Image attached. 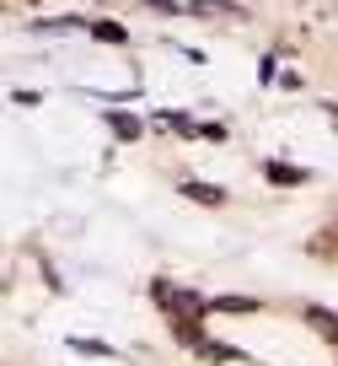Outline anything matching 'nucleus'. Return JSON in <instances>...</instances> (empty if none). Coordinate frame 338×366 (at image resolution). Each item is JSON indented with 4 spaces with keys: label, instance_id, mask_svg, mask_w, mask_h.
<instances>
[{
    "label": "nucleus",
    "instance_id": "obj_5",
    "mask_svg": "<svg viewBox=\"0 0 338 366\" xmlns=\"http://www.w3.org/2000/svg\"><path fill=\"white\" fill-rule=\"evenodd\" d=\"M252 307H258L252 297H220L215 302V312H252Z\"/></svg>",
    "mask_w": 338,
    "mask_h": 366
},
{
    "label": "nucleus",
    "instance_id": "obj_7",
    "mask_svg": "<svg viewBox=\"0 0 338 366\" xmlns=\"http://www.w3.org/2000/svg\"><path fill=\"white\" fill-rule=\"evenodd\" d=\"M91 33H97V38H108V44H118V38H124V27H113V22H97Z\"/></svg>",
    "mask_w": 338,
    "mask_h": 366
},
{
    "label": "nucleus",
    "instance_id": "obj_8",
    "mask_svg": "<svg viewBox=\"0 0 338 366\" xmlns=\"http://www.w3.org/2000/svg\"><path fill=\"white\" fill-rule=\"evenodd\" d=\"M70 345H76V350H86V355H113L108 345H97V340H70Z\"/></svg>",
    "mask_w": 338,
    "mask_h": 366
},
{
    "label": "nucleus",
    "instance_id": "obj_4",
    "mask_svg": "<svg viewBox=\"0 0 338 366\" xmlns=\"http://www.w3.org/2000/svg\"><path fill=\"white\" fill-rule=\"evenodd\" d=\"M183 194H188V199H204V205H225V194L215 189V183H183Z\"/></svg>",
    "mask_w": 338,
    "mask_h": 366
},
{
    "label": "nucleus",
    "instance_id": "obj_2",
    "mask_svg": "<svg viewBox=\"0 0 338 366\" xmlns=\"http://www.w3.org/2000/svg\"><path fill=\"white\" fill-rule=\"evenodd\" d=\"M108 124H113L118 140H140V119L135 114H108Z\"/></svg>",
    "mask_w": 338,
    "mask_h": 366
},
{
    "label": "nucleus",
    "instance_id": "obj_9",
    "mask_svg": "<svg viewBox=\"0 0 338 366\" xmlns=\"http://www.w3.org/2000/svg\"><path fill=\"white\" fill-rule=\"evenodd\" d=\"M150 6H156V11H172V0H150Z\"/></svg>",
    "mask_w": 338,
    "mask_h": 366
},
{
    "label": "nucleus",
    "instance_id": "obj_6",
    "mask_svg": "<svg viewBox=\"0 0 338 366\" xmlns=\"http://www.w3.org/2000/svg\"><path fill=\"white\" fill-rule=\"evenodd\" d=\"M269 178H274V183H306V172H301V167H280V162H269Z\"/></svg>",
    "mask_w": 338,
    "mask_h": 366
},
{
    "label": "nucleus",
    "instance_id": "obj_1",
    "mask_svg": "<svg viewBox=\"0 0 338 366\" xmlns=\"http://www.w3.org/2000/svg\"><path fill=\"white\" fill-rule=\"evenodd\" d=\"M193 16H210V22H225V16H242L237 0H193Z\"/></svg>",
    "mask_w": 338,
    "mask_h": 366
},
{
    "label": "nucleus",
    "instance_id": "obj_3",
    "mask_svg": "<svg viewBox=\"0 0 338 366\" xmlns=\"http://www.w3.org/2000/svg\"><path fill=\"white\" fill-rule=\"evenodd\" d=\"M306 318H312V329L322 334V340H338V318H333V312H327V307H312V312H306Z\"/></svg>",
    "mask_w": 338,
    "mask_h": 366
}]
</instances>
